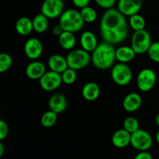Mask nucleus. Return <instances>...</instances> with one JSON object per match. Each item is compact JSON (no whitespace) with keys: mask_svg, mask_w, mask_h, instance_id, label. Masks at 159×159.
<instances>
[{"mask_svg":"<svg viewBox=\"0 0 159 159\" xmlns=\"http://www.w3.org/2000/svg\"><path fill=\"white\" fill-rule=\"evenodd\" d=\"M147 54L152 61L159 63V41L152 43Z\"/></svg>","mask_w":159,"mask_h":159,"instance_id":"c756f323","label":"nucleus"},{"mask_svg":"<svg viewBox=\"0 0 159 159\" xmlns=\"http://www.w3.org/2000/svg\"><path fill=\"white\" fill-rule=\"evenodd\" d=\"M9 134V127L6 121L3 120H0V141H3Z\"/></svg>","mask_w":159,"mask_h":159,"instance_id":"2f4dec72","label":"nucleus"},{"mask_svg":"<svg viewBox=\"0 0 159 159\" xmlns=\"http://www.w3.org/2000/svg\"><path fill=\"white\" fill-rule=\"evenodd\" d=\"M81 15H82V19L85 21V23H93L97 19V12L96 11V9L94 8H93L92 6H87L85 7L82 8L80 10Z\"/></svg>","mask_w":159,"mask_h":159,"instance_id":"a878e982","label":"nucleus"},{"mask_svg":"<svg viewBox=\"0 0 159 159\" xmlns=\"http://www.w3.org/2000/svg\"><path fill=\"white\" fill-rule=\"evenodd\" d=\"M62 82L65 85H72L77 79V73L76 70L68 67L65 71L61 73Z\"/></svg>","mask_w":159,"mask_h":159,"instance_id":"cd10ccee","label":"nucleus"},{"mask_svg":"<svg viewBox=\"0 0 159 159\" xmlns=\"http://www.w3.org/2000/svg\"><path fill=\"white\" fill-rule=\"evenodd\" d=\"M66 58L68 67L76 71L86 68L92 61L91 54L82 48L71 50Z\"/></svg>","mask_w":159,"mask_h":159,"instance_id":"20e7f679","label":"nucleus"},{"mask_svg":"<svg viewBox=\"0 0 159 159\" xmlns=\"http://www.w3.org/2000/svg\"><path fill=\"white\" fill-rule=\"evenodd\" d=\"M111 78L116 85L126 86L132 81L133 72L127 64L119 62L112 68Z\"/></svg>","mask_w":159,"mask_h":159,"instance_id":"423d86ee","label":"nucleus"},{"mask_svg":"<svg viewBox=\"0 0 159 159\" xmlns=\"http://www.w3.org/2000/svg\"><path fill=\"white\" fill-rule=\"evenodd\" d=\"M134 159H153L152 154L149 153L148 151H143L135 155Z\"/></svg>","mask_w":159,"mask_h":159,"instance_id":"473e14b6","label":"nucleus"},{"mask_svg":"<svg viewBox=\"0 0 159 159\" xmlns=\"http://www.w3.org/2000/svg\"><path fill=\"white\" fill-rule=\"evenodd\" d=\"M94 1L99 7L105 9H112L116 3V0H94Z\"/></svg>","mask_w":159,"mask_h":159,"instance_id":"7c9ffc66","label":"nucleus"},{"mask_svg":"<svg viewBox=\"0 0 159 159\" xmlns=\"http://www.w3.org/2000/svg\"><path fill=\"white\" fill-rule=\"evenodd\" d=\"M59 24L64 31L71 33L79 32L83 28L85 21L82 19L80 11L74 9L65 10L59 17Z\"/></svg>","mask_w":159,"mask_h":159,"instance_id":"7ed1b4c3","label":"nucleus"},{"mask_svg":"<svg viewBox=\"0 0 159 159\" xmlns=\"http://www.w3.org/2000/svg\"><path fill=\"white\" fill-rule=\"evenodd\" d=\"M58 43L61 48L66 51H71L76 44V38L74 33L63 31L58 37Z\"/></svg>","mask_w":159,"mask_h":159,"instance_id":"4be33fe9","label":"nucleus"},{"mask_svg":"<svg viewBox=\"0 0 159 159\" xmlns=\"http://www.w3.org/2000/svg\"><path fill=\"white\" fill-rule=\"evenodd\" d=\"M157 82V75L151 68H144L138 74L137 85L141 92H149L155 87Z\"/></svg>","mask_w":159,"mask_h":159,"instance_id":"6e6552de","label":"nucleus"},{"mask_svg":"<svg viewBox=\"0 0 159 159\" xmlns=\"http://www.w3.org/2000/svg\"><path fill=\"white\" fill-rule=\"evenodd\" d=\"M143 6L142 0H118L117 9L125 16L139 13Z\"/></svg>","mask_w":159,"mask_h":159,"instance_id":"9b49d317","label":"nucleus"},{"mask_svg":"<svg viewBox=\"0 0 159 159\" xmlns=\"http://www.w3.org/2000/svg\"><path fill=\"white\" fill-rule=\"evenodd\" d=\"M153 144V138L150 133L143 129H139L134 133L131 134L130 145L136 150L143 152L148 151Z\"/></svg>","mask_w":159,"mask_h":159,"instance_id":"0eeeda50","label":"nucleus"},{"mask_svg":"<svg viewBox=\"0 0 159 159\" xmlns=\"http://www.w3.org/2000/svg\"><path fill=\"white\" fill-rule=\"evenodd\" d=\"M48 65L51 71H55L60 74H61L68 68L66 57L57 54H53L48 58Z\"/></svg>","mask_w":159,"mask_h":159,"instance_id":"f3484780","label":"nucleus"},{"mask_svg":"<svg viewBox=\"0 0 159 159\" xmlns=\"http://www.w3.org/2000/svg\"><path fill=\"white\" fill-rule=\"evenodd\" d=\"M33 26L34 30L38 34H43L46 32L49 26V19L43 15V13H39L33 19Z\"/></svg>","mask_w":159,"mask_h":159,"instance_id":"5701e85b","label":"nucleus"},{"mask_svg":"<svg viewBox=\"0 0 159 159\" xmlns=\"http://www.w3.org/2000/svg\"><path fill=\"white\" fill-rule=\"evenodd\" d=\"M100 33L103 41L113 45L122 43L128 35L125 16L117 9H107L101 18Z\"/></svg>","mask_w":159,"mask_h":159,"instance_id":"f257e3e1","label":"nucleus"},{"mask_svg":"<svg viewBox=\"0 0 159 159\" xmlns=\"http://www.w3.org/2000/svg\"><path fill=\"white\" fill-rule=\"evenodd\" d=\"M155 123H156L157 126L159 127V113H158V115L156 116V117H155Z\"/></svg>","mask_w":159,"mask_h":159,"instance_id":"e433bc0d","label":"nucleus"},{"mask_svg":"<svg viewBox=\"0 0 159 159\" xmlns=\"http://www.w3.org/2000/svg\"><path fill=\"white\" fill-rule=\"evenodd\" d=\"M13 60L10 54L7 53H2L0 54V72L4 73L12 67Z\"/></svg>","mask_w":159,"mask_h":159,"instance_id":"c85d7f7f","label":"nucleus"},{"mask_svg":"<svg viewBox=\"0 0 159 159\" xmlns=\"http://www.w3.org/2000/svg\"><path fill=\"white\" fill-rule=\"evenodd\" d=\"M71 1H72V3L75 5V6L82 9V8L89 6L91 0H71Z\"/></svg>","mask_w":159,"mask_h":159,"instance_id":"72a5a7b5","label":"nucleus"},{"mask_svg":"<svg viewBox=\"0 0 159 159\" xmlns=\"http://www.w3.org/2000/svg\"><path fill=\"white\" fill-rule=\"evenodd\" d=\"M82 94L84 99L89 102L96 100L100 96V88L96 82H88L83 86Z\"/></svg>","mask_w":159,"mask_h":159,"instance_id":"6ab92c4d","label":"nucleus"},{"mask_svg":"<svg viewBox=\"0 0 159 159\" xmlns=\"http://www.w3.org/2000/svg\"><path fill=\"white\" fill-rule=\"evenodd\" d=\"M152 37L148 30L134 31L131 38V47L137 54L147 53L152 45Z\"/></svg>","mask_w":159,"mask_h":159,"instance_id":"39448f33","label":"nucleus"},{"mask_svg":"<svg viewBox=\"0 0 159 159\" xmlns=\"http://www.w3.org/2000/svg\"><path fill=\"white\" fill-rule=\"evenodd\" d=\"M63 31L64 30L62 29V27L60 26V24L57 25V26H54V27L53 28V34L55 36H57V37H59V36L63 33Z\"/></svg>","mask_w":159,"mask_h":159,"instance_id":"f704fd0d","label":"nucleus"},{"mask_svg":"<svg viewBox=\"0 0 159 159\" xmlns=\"http://www.w3.org/2000/svg\"><path fill=\"white\" fill-rule=\"evenodd\" d=\"M46 71V66L44 64L39 61H31L25 70L26 75L32 80H40Z\"/></svg>","mask_w":159,"mask_h":159,"instance_id":"ddd939ff","label":"nucleus"},{"mask_svg":"<svg viewBox=\"0 0 159 159\" xmlns=\"http://www.w3.org/2000/svg\"><path fill=\"white\" fill-rule=\"evenodd\" d=\"M16 31L21 36H27L34 31L33 20L29 17L22 16L17 20L15 25Z\"/></svg>","mask_w":159,"mask_h":159,"instance_id":"412c9836","label":"nucleus"},{"mask_svg":"<svg viewBox=\"0 0 159 159\" xmlns=\"http://www.w3.org/2000/svg\"><path fill=\"white\" fill-rule=\"evenodd\" d=\"M57 113L50 110L49 111L45 112L42 115L41 118H40V124L43 127L49 128V127H53L57 123Z\"/></svg>","mask_w":159,"mask_h":159,"instance_id":"393cba45","label":"nucleus"},{"mask_svg":"<svg viewBox=\"0 0 159 159\" xmlns=\"http://www.w3.org/2000/svg\"><path fill=\"white\" fill-rule=\"evenodd\" d=\"M123 128L125 129L129 133L133 134L140 129L139 121L134 116H128L125 118L123 122Z\"/></svg>","mask_w":159,"mask_h":159,"instance_id":"bb28decb","label":"nucleus"},{"mask_svg":"<svg viewBox=\"0 0 159 159\" xmlns=\"http://www.w3.org/2000/svg\"><path fill=\"white\" fill-rule=\"evenodd\" d=\"M48 107L50 110L59 114L65 111L68 107V101L65 95L61 93H54L48 101Z\"/></svg>","mask_w":159,"mask_h":159,"instance_id":"2eb2a0df","label":"nucleus"},{"mask_svg":"<svg viewBox=\"0 0 159 159\" xmlns=\"http://www.w3.org/2000/svg\"><path fill=\"white\" fill-rule=\"evenodd\" d=\"M43 47L39 39L32 37L28 39L24 44V53L30 60H37L43 54Z\"/></svg>","mask_w":159,"mask_h":159,"instance_id":"f8f14e48","label":"nucleus"},{"mask_svg":"<svg viewBox=\"0 0 159 159\" xmlns=\"http://www.w3.org/2000/svg\"><path fill=\"white\" fill-rule=\"evenodd\" d=\"M155 139H156V141L158 142V144H159V130L156 133V135H155Z\"/></svg>","mask_w":159,"mask_h":159,"instance_id":"4c0bfd02","label":"nucleus"},{"mask_svg":"<svg viewBox=\"0 0 159 159\" xmlns=\"http://www.w3.org/2000/svg\"><path fill=\"white\" fill-rule=\"evenodd\" d=\"M63 1H65V0H63Z\"/></svg>","mask_w":159,"mask_h":159,"instance_id":"58836bf2","label":"nucleus"},{"mask_svg":"<svg viewBox=\"0 0 159 159\" xmlns=\"http://www.w3.org/2000/svg\"><path fill=\"white\" fill-rule=\"evenodd\" d=\"M40 86L47 92L54 91L61 86L62 82L61 74L53 71H46L39 80Z\"/></svg>","mask_w":159,"mask_h":159,"instance_id":"9d476101","label":"nucleus"},{"mask_svg":"<svg viewBox=\"0 0 159 159\" xmlns=\"http://www.w3.org/2000/svg\"><path fill=\"white\" fill-rule=\"evenodd\" d=\"M64 8L63 0H44L40 7V11L49 20H53L61 16L65 11Z\"/></svg>","mask_w":159,"mask_h":159,"instance_id":"1a4fd4ad","label":"nucleus"},{"mask_svg":"<svg viewBox=\"0 0 159 159\" xmlns=\"http://www.w3.org/2000/svg\"><path fill=\"white\" fill-rule=\"evenodd\" d=\"M4 151H5V148L4 145H3L2 143H0V157H2L3 155H4Z\"/></svg>","mask_w":159,"mask_h":159,"instance_id":"c9c22d12","label":"nucleus"},{"mask_svg":"<svg viewBox=\"0 0 159 159\" xmlns=\"http://www.w3.org/2000/svg\"><path fill=\"white\" fill-rule=\"evenodd\" d=\"M129 25L134 31L144 30L146 26L145 19L139 13L134 14L129 18Z\"/></svg>","mask_w":159,"mask_h":159,"instance_id":"b1692460","label":"nucleus"},{"mask_svg":"<svg viewBox=\"0 0 159 159\" xmlns=\"http://www.w3.org/2000/svg\"><path fill=\"white\" fill-rule=\"evenodd\" d=\"M92 62L97 69L107 70L113 66L116 58L114 45L103 41L92 52Z\"/></svg>","mask_w":159,"mask_h":159,"instance_id":"f03ea898","label":"nucleus"},{"mask_svg":"<svg viewBox=\"0 0 159 159\" xmlns=\"http://www.w3.org/2000/svg\"><path fill=\"white\" fill-rule=\"evenodd\" d=\"M131 134L129 133L125 129H120L112 136V144L117 148H124L130 144Z\"/></svg>","mask_w":159,"mask_h":159,"instance_id":"dca6fc26","label":"nucleus"},{"mask_svg":"<svg viewBox=\"0 0 159 159\" xmlns=\"http://www.w3.org/2000/svg\"><path fill=\"white\" fill-rule=\"evenodd\" d=\"M80 44L82 49L88 52H93L97 46L98 40L96 36L91 31H85L82 34L80 37Z\"/></svg>","mask_w":159,"mask_h":159,"instance_id":"a211bd4d","label":"nucleus"},{"mask_svg":"<svg viewBox=\"0 0 159 159\" xmlns=\"http://www.w3.org/2000/svg\"><path fill=\"white\" fill-rule=\"evenodd\" d=\"M136 55V52L131 46H121L116 49V58L120 63H129L134 59Z\"/></svg>","mask_w":159,"mask_h":159,"instance_id":"aec40b11","label":"nucleus"},{"mask_svg":"<svg viewBox=\"0 0 159 159\" xmlns=\"http://www.w3.org/2000/svg\"><path fill=\"white\" fill-rule=\"evenodd\" d=\"M142 105V98L138 93H130L124 97L123 107L129 113H134L140 109Z\"/></svg>","mask_w":159,"mask_h":159,"instance_id":"4468645a","label":"nucleus"}]
</instances>
